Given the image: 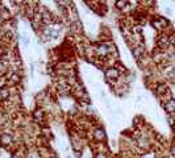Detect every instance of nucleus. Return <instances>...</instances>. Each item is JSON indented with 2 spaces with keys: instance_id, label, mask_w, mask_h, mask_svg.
<instances>
[{
  "instance_id": "3",
  "label": "nucleus",
  "mask_w": 175,
  "mask_h": 158,
  "mask_svg": "<svg viewBox=\"0 0 175 158\" xmlns=\"http://www.w3.org/2000/svg\"><path fill=\"white\" fill-rule=\"evenodd\" d=\"M96 50H98V53H99L100 55H105V54H108L109 48H108L107 45H99L98 48H96Z\"/></svg>"
},
{
  "instance_id": "13",
  "label": "nucleus",
  "mask_w": 175,
  "mask_h": 158,
  "mask_svg": "<svg viewBox=\"0 0 175 158\" xmlns=\"http://www.w3.org/2000/svg\"><path fill=\"white\" fill-rule=\"evenodd\" d=\"M66 158H71V157H70V155H69V154H66Z\"/></svg>"
},
{
  "instance_id": "8",
  "label": "nucleus",
  "mask_w": 175,
  "mask_h": 158,
  "mask_svg": "<svg viewBox=\"0 0 175 158\" xmlns=\"http://www.w3.org/2000/svg\"><path fill=\"white\" fill-rule=\"evenodd\" d=\"M5 71V63H2L0 62V74H3Z\"/></svg>"
},
{
  "instance_id": "11",
  "label": "nucleus",
  "mask_w": 175,
  "mask_h": 158,
  "mask_svg": "<svg viewBox=\"0 0 175 158\" xmlns=\"http://www.w3.org/2000/svg\"><path fill=\"white\" fill-rule=\"evenodd\" d=\"M96 158H105V155H104L103 153H99L98 155H96Z\"/></svg>"
},
{
  "instance_id": "7",
  "label": "nucleus",
  "mask_w": 175,
  "mask_h": 158,
  "mask_svg": "<svg viewBox=\"0 0 175 158\" xmlns=\"http://www.w3.org/2000/svg\"><path fill=\"white\" fill-rule=\"evenodd\" d=\"M2 140H3L4 144H8V141H11V137H9L8 134H4V136L2 137Z\"/></svg>"
},
{
  "instance_id": "5",
  "label": "nucleus",
  "mask_w": 175,
  "mask_h": 158,
  "mask_svg": "<svg viewBox=\"0 0 175 158\" xmlns=\"http://www.w3.org/2000/svg\"><path fill=\"white\" fill-rule=\"evenodd\" d=\"M20 40L23 41V44H24L25 46H28V45H29V38H28V36H26V33H25V32L20 33Z\"/></svg>"
},
{
  "instance_id": "2",
  "label": "nucleus",
  "mask_w": 175,
  "mask_h": 158,
  "mask_svg": "<svg viewBox=\"0 0 175 158\" xmlns=\"http://www.w3.org/2000/svg\"><path fill=\"white\" fill-rule=\"evenodd\" d=\"M165 108H166V111H169V112H174V111H175V100H174V99H170V100H167Z\"/></svg>"
},
{
  "instance_id": "4",
  "label": "nucleus",
  "mask_w": 175,
  "mask_h": 158,
  "mask_svg": "<svg viewBox=\"0 0 175 158\" xmlns=\"http://www.w3.org/2000/svg\"><path fill=\"white\" fill-rule=\"evenodd\" d=\"M93 137L96 138V140H104V137H105V134H104V132L102 130V129H98V130H95L93 132Z\"/></svg>"
},
{
  "instance_id": "10",
  "label": "nucleus",
  "mask_w": 175,
  "mask_h": 158,
  "mask_svg": "<svg viewBox=\"0 0 175 158\" xmlns=\"http://www.w3.org/2000/svg\"><path fill=\"white\" fill-rule=\"evenodd\" d=\"M165 12H166L167 15H172V11H171L170 8H165Z\"/></svg>"
},
{
  "instance_id": "6",
  "label": "nucleus",
  "mask_w": 175,
  "mask_h": 158,
  "mask_svg": "<svg viewBox=\"0 0 175 158\" xmlns=\"http://www.w3.org/2000/svg\"><path fill=\"white\" fill-rule=\"evenodd\" d=\"M8 96H9V91H8L7 88H3V90H2V97H3V99H7Z\"/></svg>"
},
{
  "instance_id": "1",
  "label": "nucleus",
  "mask_w": 175,
  "mask_h": 158,
  "mask_svg": "<svg viewBox=\"0 0 175 158\" xmlns=\"http://www.w3.org/2000/svg\"><path fill=\"white\" fill-rule=\"evenodd\" d=\"M105 76L108 78V79H115V78H117L119 76V71H117V69H108L107 71H105Z\"/></svg>"
},
{
  "instance_id": "14",
  "label": "nucleus",
  "mask_w": 175,
  "mask_h": 158,
  "mask_svg": "<svg viewBox=\"0 0 175 158\" xmlns=\"http://www.w3.org/2000/svg\"><path fill=\"white\" fill-rule=\"evenodd\" d=\"M51 158H57V157H51Z\"/></svg>"
},
{
  "instance_id": "9",
  "label": "nucleus",
  "mask_w": 175,
  "mask_h": 158,
  "mask_svg": "<svg viewBox=\"0 0 175 158\" xmlns=\"http://www.w3.org/2000/svg\"><path fill=\"white\" fill-rule=\"evenodd\" d=\"M116 4H117V7H119V8H124L126 3H125V2H117V3H116Z\"/></svg>"
},
{
  "instance_id": "12",
  "label": "nucleus",
  "mask_w": 175,
  "mask_h": 158,
  "mask_svg": "<svg viewBox=\"0 0 175 158\" xmlns=\"http://www.w3.org/2000/svg\"><path fill=\"white\" fill-rule=\"evenodd\" d=\"M172 153H174V154H175V146H174V148H172Z\"/></svg>"
}]
</instances>
